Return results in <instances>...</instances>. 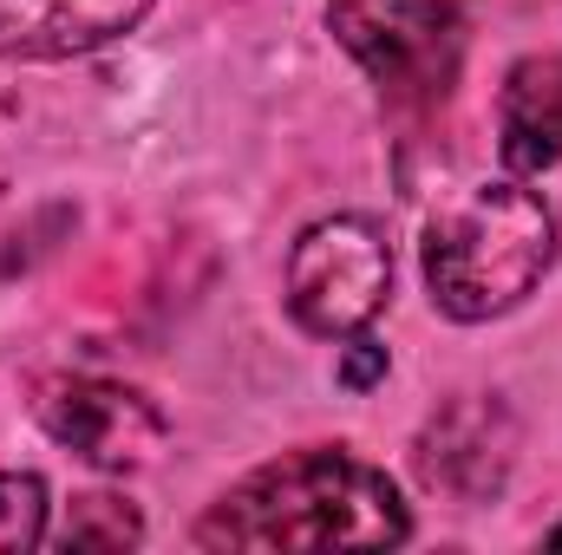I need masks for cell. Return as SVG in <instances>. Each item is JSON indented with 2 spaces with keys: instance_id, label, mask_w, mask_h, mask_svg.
<instances>
[{
  "instance_id": "1",
  "label": "cell",
  "mask_w": 562,
  "mask_h": 555,
  "mask_svg": "<svg viewBox=\"0 0 562 555\" xmlns=\"http://www.w3.org/2000/svg\"><path fill=\"white\" fill-rule=\"evenodd\" d=\"M406 536L413 517L393 477L347 451L262 464L196 523V550H393Z\"/></svg>"
},
{
  "instance_id": "2",
  "label": "cell",
  "mask_w": 562,
  "mask_h": 555,
  "mask_svg": "<svg viewBox=\"0 0 562 555\" xmlns=\"http://www.w3.org/2000/svg\"><path fill=\"white\" fill-rule=\"evenodd\" d=\"M557 262V216L524 177L471 183L425 229V287L451 320H497Z\"/></svg>"
},
{
  "instance_id": "3",
  "label": "cell",
  "mask_w": 562,
  "mask_h": 555,
  "mask_svg": "<svg viewBox=\"0 0 562 555\" xmlns=\"http://www.w3.org/2000/svg\"><path fill=\"white\" fill-rule=\"evenodd\" d=\"M334 39L393 105H438L464 66V13L451 0H327Z\"/></svg>"
},
{
  "instance_id": "4",
  "label": "cell",
  "mask_w": 562,
  "mask_h": 555,
  "mask_svg": "<svg viewBox=\"0 0 562 555\" xmlns=\"http://www.w3.org/2000/svg\"><path fill=\"white\" fill-rule=\"evenodd\" d=\"M393 301V242L373 216H321L288 256V314L321 340L367 333Z\"/></svg>"
},
{
  "instance_id": "5",
  "label": "cell",
  "mask_w": 562,
  "mask_h": 555,
  "mask_svg": "<svg viewBox=\"0 0 562 555\" xmlns=\"http://www.w3.org/2000/svg\"><path fill=\"white\" fill-rule=\"evenodd\" d=\"M33 412H40V424L66 451H79L99 471H138L164 444V412L144 393L119 386V380H92V373L46 380L40 399H33Z\"/></svg>"
},
{
  "instance_id": "6",
  "label": "cell",
  "mask_w": 562,
  "mask_h": 555,
  "mask_svg": "<svg viewBox=\"0 0 562 555\" xmlns=\"http://www.w3.org/2000/svg\"><path fill=\"white\" fill-rule=\"evenodd\" d=\"M510 464H517V424L497 399H458L419 438V477L458 503L497 497Z\"/></svg>"
},
{
  "instance_id": "7",
  "label": "cell",
  "mask_w": 562,
  "mask_h": 555,
  "mask_svg": "<svg viewBox=\"0 0 562 555\" xmlns=\"http://www.w3.org/2000/svg\"><path fill=\"white\" fill-rule=\"evenodd\" d=\"M150 0H0V59H72L132 33Z\"/></svg>"
},
{
  "instance_id": "8",
  "label": "cell",
  "mask_w": 562,
  "mask_h": 555,
  "mask_svg": "<svg viewBox=\"0 0 562 555\" xmlns=\"http://www.w3.org/2000/svg\"><path fill=\"white\" fill-rule=\"evenodd\" d=\"M497 150L510 177H537L562 157V59L530 53L504 72L497 92Z\"/></svg>"
},
{
  "instance_id": "9",
  "label": "cell",
  "mask_w": 562,
  "mask_h": 555,
  "mask_svg": "<svg viewBox=\"0 0 562 555\" xmlns=\"http://www.w3.org/2000/svg\"><path fill=\"white\" fill-rule=\"evenodd\" d=\"M144 536L138 510L125 503V497H105V490H92V497H72V517H66V550H132Z\"/></svg>"
},
{
  "instance_id": "10",
  "label": "cell",
  "mask_w": 562,
  "mask_h": 555,
  "mask_svg": "<svg viewBox=\"0 0 562 555\" xmlns=\"http://www.w3.org/2000/svg\"><path fill=\"white\" fill-rule=\"evenodd\" d=\"M46 484L33 471H0V555L46 543Z\"/></svg>"
},
{
  "instance_id": "11",
  "label": "cell",
  "mask_w": 562,
  "mask_h": 555,
  "mask_svg": "<svg viewBox=\"0 0 562 555\" xmlns=\"http://www.w3.org/2000/svg\"><path fill=\"white\" fill-rule=\"evenodd\" d=\"M380 373H386V347H373V340H360V333H353V347L340 353V386L367 393V386H373Z\"/></svg>"
},
{
  "instance_id": "12",
  "label": "cell",
  "mask_w": 562,
  "mask_h": 555,
  "mask_svg": "<svg viewBox=\"0 0 562 555\" xmlns=\"http://www.w3.org/2000/svg\"><path fill=\"white\" fill-rule=\"evenodd\" d=\"M550 550H562V523H557V530H550Z\"/></svg>"
}]
</instances>
